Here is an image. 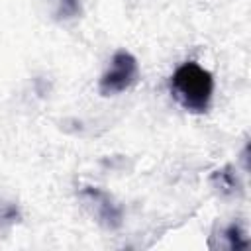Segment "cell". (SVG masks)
<instances>
[{
  "label": "cell",
  "instance_id": "1",
  "mask_svg": "<svg viewBox=\"0 0 251 251\" xmlns=\"http://www.w3.org/2000/svg\"><path fill=\"white\" fill-rule=\"evenodd\" d=\"M171 92L176 102L194 114H202L210 108L214 94V78L210 71L194 61H186L171 76Z\"/></svg>",
  "mask_w": 251,
  "mask_h": 251
},
{
  "label": "cell",
  "instance_id": "2",
  "mask_svg": "<svg viewBox=\"0 0 251 251\" xmlns=\"http://www.w3.org/2000/svg\"><path fill=\"white\" fill-rule=\"evenodd\" d=\"M137 75H139L137 59L129 51H124V49L116 51L112 57L110 69L100 78V92L104 96L124 92L137 80Z\"/></svg>",
  "mask_w": 251,
  "mask_h": 251
},
{
  "label": "cell",
  "instance_id": "3",
  "mask_svg": "<svg viewBox=\"0 0 251 251\" xmlns=\"http://www.w3.org/2000/svg\"><path fill=\"white\" fill-rule=\"evenodd\" d=\"M82 196L88 200V204H92L94 214H96V218H98V222L102 226H106L110 229L120 227V224H122V210H120L118 204L112 202V198L106 192H102L98 188H92V186H86L82 190Z\"/></svg>",
  "mask_w": 251,
  "mask_h": 251
},
{
  "label": "cell",
  "instance_id": "4",
  "mask_svg": "<svg viewBox=\"0 0 251 251\" xmlns=\"http://www.w3.org/2000/svg\"><path fill=\"white\" fill-rule=\"evenodd\" d=\"M226 239L229 241V249H247V239L243 237V231L237 224H231L226 231H224Z\"/></svg>",
  "mask_w": 251,
  "mask_h": 251
},
{
  "label": "cell",
  "instance_id": "5",
  "mask_svg": "<svg viewBox=\"0 0 251 251\" xmlns=\"http://www.w3.org/2000/svg\"><path fill=\"white\" fill-rule=\"evenodd\" d=\"M80 14V0H59L57 16L59 18H75Z\"/></svg>",
  "mask_w": 251,
  "mask_h": 251
},
{
  "label": "cell",
  "instance_id": "6",
  "mask_svg": "<svg viewBox=\"0 0 251 251\" xmlns=\"http://www.w3.org/2000/svg\"><path fill=\"white\" fill-rule=\"evenodd\" d=\"M212 180L218 182V186H220L222 190H233V188H235V178H233V175L229 173V167L224 169V171H216L214 176H212Z\"/></svg>",
  "mask_w": 251,
  "mask_h": 251
}]
</instances>
